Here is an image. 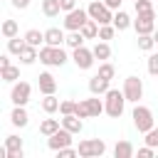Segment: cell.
<instances>
[{
  "instance_id": "cell-30",
  "label": "cell",
  "mask_w": 158,
  "mask_h": 158,
  "mask_svg": "<svg viewBox=\"0 0 158 158\" xmlns=\"http://www.w3.org/2000/svg\"><path fill=\"white\" fill-rule=\"evenodd\" d=\"M0 77H2L5 81L15 84V81L20 79V69H17V67H12V64H10V67H2V69H0Z\"/></svg>"
},
{
  "instance_id": "cell-21",
  "label": "cell",
  "mask_w": 158,
  "mask_h": 158,
  "mask_svg": "<svg viewBox=\"0 0 158 158\" xmlns=\"http://www.w3.org/2000/svg\"><path fill=\"white\" fill-rule=\"evenodd\" d=\"M35 59H40V49L32 47V44H25V49L20 52V62L22 64H32Z\"/></svg>"
},
{
  "instance_id": "cell-1",
  "label": "cell",
  "mask_w": 158,
  "mask_h": 158,
  "mask_svg": "<svg viewBox=\"0 0 158 158\" xmlns=\"http://www.w3.org/2000/svg\"><path fill=\"white\" fill-rule=\"evenodd\" d=\"M104 106H106V114L111 118H118L123 114V106H126V94L118 89H109L104 94Z\"/></svg>"
},
{
  "instance_id": "cell-15",
  "label": "cell",
  "mask_w": 158,
  "mask_h": 158,
  "mask_svg": "<svg viewBox=\"0 0 158 158\" xmlns=\"http://www.w3.org/2000/svg\"><path fill=\"white\" fill-rule=\"evenodd\" d=\"M67 37H64V32L59 30V27H49V30H44V44H52V47H62V42H64Z\"/></svg>"
},
{
  "instance_id": "cell-24",
  "label": "cell",
  "mask_w": 158,
  "mask_h": 158,
  "mask_svg": "<svg viewBox=\"0 0 158 158\" xmlns=\"http://www.w3.org/2000/svg\"><path fill=\"white\" fill-rule=\"evenodd\" d=\"M79 32H81V35H84V37H86V40H94V37H99V22H96V20H91V17H89V20H86V22H84V27H81V30H79Z\"/></svg>"
},
{
  "instance_id": "cell-43",
  "label": "cell",
  "mask_w": 158,
  "mask_h": 158,
  "mask_svg": "<svg viewBox=\"0 0 158 158\" xmlns=\"http://www.w3.org/2000/svg\"><path fill=\"white\" fill-rule=\"evenodd\" d=\"M30 5V0H12V7H17V10H25Z\"/></svg>"
},
{
  "instance_id": "cell-4",
  "label": "cell",
  "mask_w": 158,
  "mask_h": 158,
  "mask_svg": "<svg viewBox=\"0 0 158 158\" xmlns=\"http://www.w3.org/2000/svg\"><path fill=\"white\" fill-rule=\"evenodd\" d=\"M77 151H79L81 158H99V156L106 153V143L101 138H84V141H79Z\"/></svg>"
},
{
  "instance_id": "cell-38",
  "label": "cell",
  "mask_w": 158,
  "mask_h": 158,
  "mask_svg": "<svg viewBox=\"0 0 158 158\" xmlns=\"http://www.w3.org/2000/svg\"><path fill=\"white\" fill-rule=\"evenodd\" d=\"M74 106H77V101H62V104H59V114H62V116L74 114Z\"/></svg>"
},
{
  "instance_id": "cell-16",
  "label": "cell",
  "mask_w": 158,
  "mask_h": 158,
  "mask_svg": "<svg viewBox=\"0 0 158 158\" xmlns=\"http://www.w3.org/2000/svg\"><path fill=\"white\" fill-rule=\"evenodd\" d=\"M62 126L72 133H79L84 128V118H79L77 114H67V116H62Z\"/></svg>"
},
{
  "instance_id": "cell-35",
  "label": "cell",
  "mask_w": 158,
  "mask_h": 158,
  "mask_svg": "<svg viewBox=\"0 0 158 158\" xmlns=\"http://www.w3.org/2000/svg\"><path fill=\"white\" fill-rule=\"evenodd\" d=\"M99 74H101L104 79H114V74H116V69H114V64H109V62H104V64H99Z\"/></svg>"
},
{
  "instance_id": "cell-14",
  "label": "cell",
  "mask_w": 158,
  "mask_h": 158,
  "mask_svg": "<svg viewBox=\"0 0 158 158\" xmlns=\"http://www.w3.org/2000/svg\"><path fill=\"white\" fill-rule=\"evenodd\" d=\"M37 86H40L42 94H54V91H57V79H54L49 72H42V74L37 77Z\"/></svg>"
},
{
  "instance_id": "cell-32",
  "label": "cell",
  "mask_w": 158,
  "mask_h": 158,
  "mask_svg": "<svg viewBox=\"0 0 158 158\" xmlns=\"http://www.w3.org/2000/svg\"><path fill=\"white\" fill-rule=\"evenodd\" d=\"M0 30H2V35L10 40V37H17V30H20V27H17V22H15V20H5Z\"/></svg>"
},
{
  "instance_id": "cell-26",
  "label": "cell",
  "mask_w": 158,
  "mask_h": 158,
  "mask_svg": "<svg viewBox=\"0 0 158 158\" xmlns=\"http://www.w3.org/2000/svg\"><path fill=\"white\" fill-rule=\"evenodd\" d=\"M25 42L40 49V44L44 42V32H40V30H27V32H25Z\"/></svg>"
},
{
  "instance_id": "cell-47",
  "label": "cell",
  "mask_w": 158,
  "mask_h": 158,
  "mask_svg": "<svg viewBox=\"0 0 158 158\" xmlns=\"http://www.w3.org/2000/svg\"><path fill=\"white\" fill-rule=\"evenodd\" d=\"M133 2H136V0H133Z\"/></svg>"
},
{
  "instance_id": "cell-11",
  "label": "cell",
  "mask_w": 158,
  "mask_h": 158,
  "mask_svg": "<svg viewBox=\"0 0 158 158\" xmlns=\"http://www.w3.org/2000/svg\"><path fill=\"white\" fill-rule=\"evenodd\" d=\"M72 59H74V64H77L79 69H91L96 57H94V49H86V47L81 44V47H77V49H74Z\"/></svg>"
},
{
  "instance_id": "cell-29",
  "label": "cell",
  "mask_w": 158,
  "mask_h": 158,
  "mask_svg": "<svg viewBox=\"0 0 158 158\" xmlns=\"http://www.w3.org/2000/svg\"><path fill=\"white\" fill-rule=\"evenodd\" d=\"M25 44H27V42H25V37H22V40H20V37H10V40H7V52L20 57V52L25 49Z\"/></svg>"
},
{
  "instance_id": "cell-39",
  "label": "cell",
  "mask_w": 158,
  "mask_h": 158,
  "mask_svg": "<svg viewBox=\"0 0 158 158\" xmlns=\"http://www.w3.org/2000/svg\"><path fill=\"white\" fill-rule=\"evenodd\" d=\"M57 156H59V158H74V156H79V151L72 148V146H67V148H59Z\"/></svg>"
},
{
  "instance_id": "cell-46",
  "label": "cell",
  "mask_w": 158,
  "mask_h": 158,
  "mask_svg": "<svg viewBox=\"0 0 158 158\" xmlns=\"http://www.w3.org/2000/svg\"><path fill=\"white\" fill-rule=\"evenodd\" d=\"M153 37H156V44H158V32H156V35H153Z\"/></svg>"
},
{
  "instance_id": "cell-44",
  "label": "cell",
  "mask_w": 158,
  "mask_h": 158,
  "mask_svg": "<svg viewBox=\"0 0 158 158\" xmlns=\"http://www.w3.org/2000/svg\"><path fill=\"white\" fill-rule=\"evenodd\" d=\"M104 2H106L111 10H121V2H123V0H104Z\"/></svg>"
},
{
  "instance_id": "cell-28",
  "label": "cell",
  "mask_w": 158,
  "mask_h": 158,
  "mask_svg": "<svg viewBox=\"0 0 158 158\" xmlns=\"http://www.w3.org/2000/svg\"><path fill=\"white\" fill-rule=\"evenodd\" d=\"M84 40H86V37H84L79 30H74V32H69V35H67V40H64V42H67V47L77 49V47H81V44H84Z\"/></svg>"
},
{
  "instance_id": "cell-27",
  "label": "cell",
  "mask_w": 158,
  "mask_h": 158,
  "mask_svg": "<svg viewBox=\"0 0 158 158\" xmlns=\"http://www.w3.org/2000/svg\"><path fill=\"white\" fill-rule=\"evenodd\" d=\"M86 101H89V111H91V118H96L99 114H104V111H106L104 101H101L96 94H91V99H86Z\"/></svg>"
},
{
  "instance_id": "cell-12",
  "label": "cell",
  "mask_w": 158,
  "mask_h": 158,
  "mask_svg": "<svg viewBox=\"0 0 158 158\" xmlns=\"http://www.w3.org/2000/svg\"><path fill=\"white\" fill-rule=\"evenodd\" d=\"M5 158H22V138L20 136H7L5 138Z\"/></svg>"
},
{
  "instance_id": "cell-23",
  "label": "cell",
  "mask_w": 158,
  "mask_h": 158,
  "mask_svg": "<svg viewBox=\"0 0 158 158\" xmlns=\"http://www.w3.org/2000/svg\"><path fill=\"white\" fill-rule=\"evenodd\" d=\"M42 12L47 17H57L62 12V2L59 0H42Z\"/></svg>"
},
{
  "instance_id": "cell-6",
  "label": "cell",
  "mask_w": 158,
  "mask_h": 158,
  "mask_svg": "<svg viewBox=\"0 0 158 158\" xmlns=\"http://www.w3.org/2000/svg\"><path fill=\"white\" fill-rule=\"evenodd\" d=\"M133 30L136 35H153L156 32V12H136V20H133Z\"/></svg>"
},
{
  "instance_id": "cell-2",
  "label": "cell",
  "mask_w": 158,
  "mask_h": 158,
  "mask_svg": "<svg viewBox=\"0 0 158 158\" xmlns=\"http://www.w3.org/2000/svg\"><path fill=\"white\" fill-rule=\"evenodd\" d=\"M67 59L69 57L62 47H52V44L40 47V62L47 64V67H62V64H67Z\"/></svg>"
},
{
  "instance_id": "cell-36",
  "label": "cell",
  "mask_w": 158,
  "mask_h": 158,
  "mask_svg": "<svg viewBox=\"0 0 158 158\" xmlns=\"http://www.w3.org/2000/svg\"><path fill=\"white\" fill-rule=\"evenodd\" d=\"M133 7H136V12H151L153 10V0H136Z\"/></svg>"
},
{
  "instance_id": "cell-37",
  "label": "cell",
  "mask_w": 158,
  "mask_h": 158,
  "mask_svg": "<svg viewBox=\"0 0 158 158\" xmlns=\"http://www.w3.org/2000/svg\"><path fill=\"white\" fill-rule=\"evenodd\" d=\"M146 143H148L151 148H158V128H156V126L146 133Z\"/></svg>"
},
{
  "instance_id": "cell-20",
  "label": "cell",
  "mask_w": 158,
  "mask_h": 158,
  "mask_svg": "<svg viewBox=\"0 0 158 158\" xmlns=\"http://www.w3.org/2000/svg\"><path fill=\"white\" fill-rule=\"evenodd\" d=\"M131 25H133V20L128 17V12L116 10V15H114V27H116V30H128Z\"/></svg>"
},
{
  "instance_id": "cell-17",
  "label": "cell",
  "mask_w": 158,
  "mask_h": 158,
  "mask_svg": "<svg viewBox=\"0 0 158 158\" xmlns=\"http://www.w3.org/2000/svg\"><path fill=\"white\" fill-rule=\"evenodd\" d=\"M10 121H12V126L25 128V126H27V121H30V116H27L25 106H15V109H12V114H10Z\"/></svg>"
},
{
  "instance_id": "cell-19",
  "label": "cell",
  "mask_w": 158,
  "mask_h": 158,
  "mask_svg": "<svg viewBox=\"0 0 158 158\" xmlns=\"http://www.w3.org/2000/svg\"><path fill=\"white\" fill-rule=\"evenodd\" d=\"M136 151H133V146H131V141H118L116 146H114V158H131Z\"/></svg>"
},
{
  "instance_id": "cell-9",
  "label": "cell",
  "mask_w": 158,
  "mask_h": 158,
  "mask_svg": "<svg viewBox=\"0 0 158 158\" xmlns=\"http://www.w3.org/2000/svg\"><path fill=\"white\" fill-rule=\"evenodd\" d=\"M86 20H89V10L74 7L72 12H67V17H64V27H67L69 32H74V30H81Z\"/></svg>"
},
{
  "instance_id": "cell-41",
  "label": "cell",
  "mask_w": 158,
  "mask_h": 158,
  "mask_svg": "<svg viewBox=\"0 0 158 158\" xmlns=\"http://www.w3.org/2000/svg\"><path fill=\"white\" fill-rule=\"evenodd\" d=\"M153 156H156V148H151L148 143L143 148H138V158H153Z\"/></svg>"
},
{
  "instance_id": "cell-3",
  "label": "cell",
  "mask_w": 158,
  "mask_h": 158,
  "mask_svg": "<svg viewBox=\"0 0 158 158\" xmlns=\"http://www.w3.org/2000/svg\"><path fill=\"white\" fill-rule=\"evenodd\" d=\"M131 118H133V126L138 128V133H148V131H151V128L156 126L153 111H151L148 106H141V104H136V109H133Z\"/></svg>"
},
{
  "instance_id": "cell-31",
  "label": "cell",
  "mask_w": 158,
  "mask_h": 158,
  "mask_svg": "<svg viewBox=\"0 0 158 158\" xmlns=\"http://www.w3.org/2000/svg\"><path fill=\"white\" fill-rule=\"evenodd\" d=\"M153 47H156V37H153V35H138V49L151 52Z\"/></svg>"
},
{
  "instance_id": "cell-25",
  "label": "cell",
  "mask_w": 158,
  "mask_h": 158,
  "mask_svg": "<svg viewBox=\"0 0 158 158\" xmlns=\"http://www.w3.org/2000/svg\"><path fill=\"white\" fill-rule=\"evenodd\" d=\"M94 57H96V59H101V62H106V59L111 57V47H109V42L99 40V42L94 44Z\"/></svg>"
},
{
  "instance_id": "cell-22",
  "label": "cell",
  "mask_w": 158,
  "mask_h": 158,
  "mask_svg": "<svg viewBox=\"0 0 158 158\" xmlns=\"http://www.w3.org/2000/svg\"><path fill=\"white\" fill-rule=\"evenodd\" d=\"M59 99L54 96V94H44V99H42V111L44 114H54V111H59Z\"/></svg>"
},
{
  "instance_id": "cell-10",
  "label": "cell",
  "mask_w": 158,
  "mask_h": 158,
  "mask_svg": "<svg viewBox=\"0 0 158 158\" xmlns=\"http://www.w3.org/2000/svg\"><path fill=\"white\" fill-rule=\"evenodd\" d=\"M72 131H67L64 126L59 128V131H54L52 136H47V146L52 148V151H59V148H67V146H72Z\"/></svg>"
},
{
  "instance_id": "cell-18",
  "label": "cell",
  "mask_w": 158,
  "mask_h": 158,
  "mask_svg": "<svg viewBox=\"0 0 158 158\" xmlns=\"http://www.w3.org/2000/svg\"><path fill=\"white\" fill-rule=\"evenodd\" d=\"M62 128V118H44L42 123H40V133L42 136H52L54 131H59Z\"/></svg>"
},
{
  "instance_id": "cell-8",
  "label": "cell",
  "mask_w": 158,
  "mask_h": 158,
  "mask_svg": "<svg viewBox=\"0 0 158 158\" xmlns=\"http://www.w3.org/2000/svg\"><path fill=\"white\" fill-rule=\"evenodd\" d=\"M30 94H32V86L27 81H15L12 89H10V101L15 106H25L30 101Z\"/></svg>"
},
{
  "instance_id": "cell-40",
  "label": "cell",
  "mask_w": 158,
  "mask_h": 158,
  "mask_svg": "<svg viewBox=\"0 0 158 158\" xmlns=\"http://www.w3.org/2000/svg\"><path fill=\"white\" fill-rule=\"evenodd\" d=\"M148 74L158 77V54H151L148 57Z\"/></svg>"
},
{
  "instance_id": "cell-13",
  "label": "cell",
  "mask_w": 158,
  "mask_h": 158,
  "mask_svg": "<svg viewBox=\"0 0 158 158\" xmlns=\"http://www.w3.org/2000/svg\"><path fill=\"white\" fill-rule=\"evenodd\" d=\"M109 81H111V79H104V77L96 72V74L89 79V91H91V94H96V96H104V94L111 89V86H109Z\"/></svg>"
},
{
  "instance_id": "cell-45",
  "label": "cell",
  "mask_w": 158,
  "mask_h": 158,
  "mask_svg": "<svg viewBox=\"0 0 158 158\" xmlns=\"http://www.w3.org/2000/svg\"><path fill=\"white\" fill-rule=\"evenodd\" d=\"M2 67H10V57H7V54L0 57V69H2Z\"/></svg>"
},
{
  "instance_id": "cell-34",
  "label": "cell",
  "mask_w": 158,
  "mask_h": 158,
  "mask_svg": "<svg viewBox=\"0 0 158 158\" xmlns=\"http://www.w3.org/2000/svg\"><path fill=\"white\" fill-rule=\"evenodd\" d=\"M114 32H116V27H114V25H99V40L109 42V40L114 37Z\"/></svg>"
},
{
  "instance_id": "cell-42",
  "label": "cell",
  "mask_w": 158,
  "mask_h": 158,
  "mask_svg": "<svg viewBox=\"0 0 158 158\" xmlns=\"http://www.w3.org/2000/svg\"><path fill=\"white\" fill-rule=\"evenodd\" d=\"M62 2V12H72L77 7V0H59Z\"/></svg>"
},
{
  "instance_id": "cell-33",
  "label": "cell",
  "mask_w": 158,
  "mask_h": 158,
  "mask_svg": "<svg viewBox=\"0 0 158 158\" xmlns=\"http://www.w3.org/2000/svg\"><path fill=\"white\" fill-rule=\"evenodd\" d=\"M74 114H77L79 118H91V111H89V101H86V99L77 101V106H74Z\"/></svg>"
},
{
  "instance_id": "cell-5",
  "label": "cell",
  "mask_w": 158,
  "mask_h": 158,
  "mask_svg": "<svg viewBox=\"0 0 158 158\" xmlns=\"http://www.w3.org/2000/svg\"><path fill=\"white\" fill-rule=\"evenodd\" d=\"M86 10H89V17L96 20L99 25H114V15H111V7H109L106 2L94 0V2H89Z\"/></svg>"
},
{
  "instance_id": "cell-7",
  "label": "cell",
  "mask_w": 158,
  "mask_h": 158,
  "mask_svg": "<svg viewBox=\"0 0 158 158\" xmlns=\"http://www.w3.org/2000/svg\"><path fill=\"white\" fill-rule=\"evenodd\" d=\"M123 94H126V101L138 104V101L143 99V81H141L138 77H128V79L123 81Z\"/></svg>"
}]
</instances>
